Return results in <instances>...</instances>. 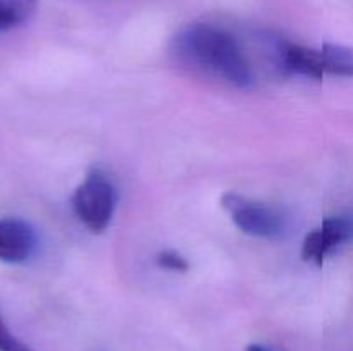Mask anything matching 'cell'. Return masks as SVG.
<instances>
[{
    "mask_svg": "<svg viewBox=\"0 0 353 351\" xmlns=\"http://www.w3.org/2000/svg\"><path fill=\"white\" fill-rule=\"evenodd\" d=\"M174 50L181 61L219 76L224 81L250 88L254 71L233 34L212 24L195 23L183 28L174 38Z\"/></svg>",
    "mask_w": 353,
    "mask_h": 351,
    "instance_id": "obj_1",
    "label": "cell"
},
{
    "mask_svg": "<svg viewBox=\"0 0 353 351\" xmlns=\"http://www.w3.org/2000/svg\"><path fill=\"white\" fill-rule=\"evenodd\" d=\"M117 202L119 195L116 186L99 169L90 172L71 196L76 217L95 234L103 233L109 227Z\"/></svg>",
    "mask_w": 353,
    "mask_h": 351,
    "instance_id": "obj_2",
    "label": "cell"
},
{
    "mask_svg": "<svg viewBox=\"0 0 353 351\" xmlns=\"http://www.w3.org/2000/svg\"><path fill=\"white\" fill-rule=\"evenodd\" d=\"M221 203L224 210H228L238 229L243 231L245 234L255 237H269V240L285 234V217L272 206L245 198L238 193H226L221 198Z\"/></svg>",
    "mask_w": 353,
    "mask_h": 351,
    "instance_id": "obj_3",
    "label": "cell"
},
{
    "mask_svg": "<svg viewBox=\"0 0 353 351\" xmlns=\"http://www.w3.org/2000/svg\"><path fill=\"white\" fill-rule=\"evenodd\" d=\"M353 241V213L327 217L321 227L310 231L302 244V258L305 262L323 265L327 255L343 243Z\"/></svg>",
    "mask_w": 353,
    "mask_h": 351,
    "instance_id": "obj_4",
    "label": "cell"
},
{
    "mask_svg": "<svg viewBox=\"0 0 353 351\" xmlns=\"http://www.w3.org/2000/svg\"><path fill=\"white\" fill-rule=\"evenodd\" d=\"M37 233L30 222L19 217L0 219V262L23 264L37 248Z\"/></svg>",
    "mask_w": 353,
    "mask_h": 351,
    "instance_id": "obj_5",
    "label": "cell"
},
{
    "mask_svg": "<svg viewBox=\"0 0 353 351\" xmlns=\"http://www.w3.org/2000/svg\"><path fill=\"white\" fill-rule=\"evenodd\" d=\"M278 50L283 67L288 72H296V74L307 76L310 79H323L326 74L321 50H314L305 45L292 43L286 40L279 43Z\"/></svg>",
    "mask_w": 353,
    "mask_h": 351,
    "instance_id": "obj_6",
    "label": "cell"
},
{
    "mask_svg": "<svg viewBox=\"0 0 353 351\" xmlns=\"http://www.w3.org/2000/svg\"><path fill=\"white\" fill-rule=\"evenodd\" d=\"M321 55L326 74L353 78V48L338 43H324Z\"/></svg>",
    "mask_w": 353,
    "mask_h": 351,
    "instance_id": "obj_7",
    "label": "cell"
},
{
    "mask_svg": "<svg viewBox=\"0 0 353 351\" xmlns=\"http://www.w3.org/2000/svg\"><path fill=\"white\" fill-rule=\"evenodd\" d=\"M37 9L38 0H0V33L23 26Z\"/></svg>",
    "mask_w": 353,
    "mask_h": 351,
    "instance_id": "obj_8",
    "label": "cell"
},
{
    "mask_svg": "<svg viewBox=\"0 0 353 351\" xmlns=\"http://www.w3.org/2000/svg\"><path fill=\"white\" fill-rule=\"evenodd\" d=\"M157 265L161 268H165V270H172V272H188L190 264L181 253L174 250H165L161 251L157 255Z\"/></svg>",
    "mask_w": 353,
    "mask_h": 351,
    "instance_id": "obj_9",
    "label": "cell"
},
{
    "mask_svg": "<svg viewBox=\"0 0 353 351\" xmlns=\"http://www.w3.org/2000/svg\"><path fill=\"white\" fill-rule=\"evenodd\" d=\"M0 351H33L28 344H24L23 341L17 339L10 332V329L3 322L2 317H0Z\"/></svg>",
    "mask_w": 353,
    "mask_h": 351,
    "instance_id": "obj_10",
    "label": "cell"
},
{
    "mask_svg": "<svg viewBox=\"0 0 353 351\" xmlns=\"http://www.w3.org/2000/svg\"><path fill=\"white\" fill-rule=\"evenodd\" d=\"M245 351H269V350L265 346H262V344H248Z\"/></svg>",
    "mask_w": 353,
    "mask_h": 351,
    "instance_id": "obj_11",
    "label": "cell"
}]
</instances>
